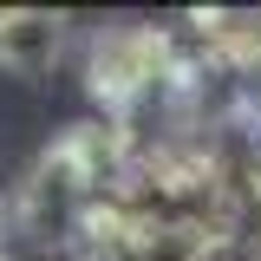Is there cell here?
<instances>
[{"label": "cell", "instance_id": "6da1fadb", "mask_svg": "<svg viewBox=\"0 0 261 261\" xmlns=\"http://www.w3.org/2000/svg\"><path fill=\"white\" fill-rule=\"evenodd\" d=\"M157 65H163L157 33H105L98 53H92V92L98 98H130L157 79Z\"/></svg>", "mask_w": 261, "mask_h": 261}, {"label": "cell", "instance_id": "7a4b0ae2", "mask_svg": "<svg viewBox=\"0 0 261 261\" xmlns=\"http://www.w3.org/2000/svg\"><path fill=\"white\" fill-rule=\"evenodd\" d=\"M59 59V20L53 13H0V65L7 72H46V65Z\"/></svg>", "mask_w": 261, "mask_h": 261}]
</instances>
